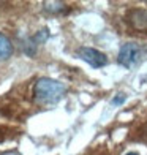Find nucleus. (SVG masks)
I'll list each match as a JSON object with an SVG mask.
<instances>
[{"mask_svg":"<svg viewBox=\"0 0 147 155\" xmlns=\"http://www.w3.org/2000/svg\"><path fill=\"white\" fill-rule=\"evenodd\" d=\"M65 86L59 81H54L51 78H41L37 81L33 89L35 100L41 104H52L57 103L65 94Z\"/></svg>","mask_w":147,"mask_h":155,"instance_id":"1","label":"nucleus"},{"mask_svg":"<svg viewBox=\"0 0 147 155\" xmlns=\"http://www.w3.org/2000/svg\"><path fill=\"white\" fill-rule=\"evenodd\" d=\"M144 57V51L138 43H125L119 52V63L127 68L138 65Z\"/></svg>","mask_w":147,"mask_h":155,"instance_id":"2","label":"nucleus"},{"mask_svg":"<svg viewBox=\"0 0 147 155\" xmlns=\"http://www.w3.org/2000/svg\"><path fill=\"white\" fill-rule=\"evenodd\" d=\"M78 55L93 68H101L108 63L106 55L100 51H96V49H93V48H81L78 51Z\"/></svg>","mask_w":147,"mask_h":155,"instance_id":"3","label":"nucleus"},{"mask_svg":"<svg viewBox=\"0 0 147 155\" xmlns=\"http://www.w3.org/2000/svg\"><path fill=\"white\" fill-rule=\"evenodd\" d=\"M127 22L131 29L147 33V10H130L127 13Z\"/></svg>","mask_w":147,"mask_h":155,"instance_id":"4","label":"nucleus"},{"mask_svg":"<svg viewBox=\"0 0 147 155\" xmlns=\"http://www.w3.org/2000/svg\"><path fill=\"white\" fill-rule=\"evenodd\" d=\"M11 54H13L11 41L6 38L3 33H0V60H6Z\"/></svg>","mask_w":147,"mask_h":155,"instance_id":"5","label":"nucleus"},{"mask_svg":"<svg viewBox=\"0 0 147 155\" xmlns=\"http://www.w3.org/2000/svg\"><path fill=\"white\" fill-rule=\"evenodd\" d=\"M133 139L139 141V143L147 144V124H142V125L135 131V136H133Z\"/></svg>","mask_w":147,"mask_h":155,"instance_id":"6","label":"nucleus"},{"mask_svg":"<svg viewBox=\"0 0 147 155\" xmlns=\"http://www.w3.org/2000/svg\"><path fill=\"white\" fill-rule=\"evenodd\" d=\"M16 130L11 128V127H6V125H0V143L5 139H10V138H15L16 136Z\"/></svg>","mask_w":147,"mask_h":155,"instance_id":"7","label":"nucleus"},{"mask_svg":"<svg viewBox=\"0 0 147 155\" xmlns=\"http://www.w3.org/2000/svg\"><path fill=\"white\" fill-rule=\"evenodd\" d=\"M37 43H35V40H33V37L32 38H27L25 41H24V45H22V51L27 54V55H33L35 54V51H37Z\"/></svg>","mask_w":147,"mask_h":155,"instance_id":"8","label":"nucleus"},{"mask_svg":"<svg viewBox=\"0 0 147 155\" xmlns=\"http://www.w3.org/2000/svg\"><path fill=\"white\" fill-rule=\"evenodd\" d=\"M46 10L51 11V13H62L65 8V5L62 2H46Z\"/></svg>","mask_w":147,"mask_h":155,"instance_id":"9","label":"nucleus"},{"mask_svg":"<svg viewBox=\"0 0 147 155\" xmlns=\"http://www.w3.org/2000/svg\"><path fill=\"white\" fill-rule=\"evenodd\" d=\"M47 37H49L47 29H43V30H40L37 35H35L33 40H35V43H37V45H40V43H44V41L47 40Z\"/></svg>","mask_w":147,"mask_h":155,"instance_id":"10","label":"nucleus"},{"mask_svg":"<svg viewBox=\"0 0 147 155\" xmlns=\"http://www.w3.org/2000/svg\"><path fill=\"white\" fill-rule=\"evenodd\" d=\"M125 98H127V97H125L123 94H119V97H116L114 100L111 101V104H113V106H117V104H122V103L125 101Z\"/></svg>","mask_w":147,"mask_h":155,"instance_id":"11","label":"nucleus"},{"mask_svg":"<svg viewBox=\"0 0 147 155\" xmlns=\"http://www.w3.org/2000/svg\"><path fill=\"white\" fill-rule=\"evenodd\" d=\"M2 155H19L18 152H5V153H2Z\"/></svg>","mask_w":147,"mask_h":155,"instance_id":"12","label":"nucleus"},{"mask_svg":"<svg viewBox=\"0 0 147 155\" xmlns=\"http://www.w3.org/2000/svg\"><path fill=\"white\" fill-rule=\"evenodd\" d=\"M125 155H139L138 152H128V153H125Z\"/></svg>","mask_w":147,"mask_h":155,"instance_id":"13","label":"nucleus"}]
</instances>
